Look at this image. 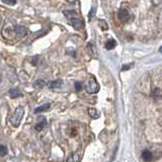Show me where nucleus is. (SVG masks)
<instances>
[{"instance_id":"1","label":"nucleus","mask_w":162,"mask_h":162,"mask_svg":"<svg viewBox=\"0 0 162 162\" xmlns=\"http://www.w3.org/2000/svg\"><path fill=\"white\" fill-rule=\"evenodd\" d=\"M64 15L68 18L69 22L71 23V25L75 29L79 31V29L82 28V26H83V22H82V20L80 19V17L78 16V14L76 11H74V10H65Z\"/></svg>"},{"instance_id":"2","label":"nucleus","mask_w":162,"mask_h":162,"mask_svg":"<svg viewBox=\"0 0 162 162\" xmlns=\"http://www.w3.org/2000/svg\"><path fill=\"white\" fill-rule=\"evenodd\" d=\"M23 114H25V108L23 107H17L15 108V111H14L13 114L10 117V124L12 125L13 127H18L20 122H21L22 117H23Z\"/></svg>"},{"instance_id":"3","label":"nucleus","mask_w":162,"mask_h":162,"mask_svg":"<svg viewBox=\"0 0 162 162\" xmlns=\"http://www.w3.org/2000/svg\"><path fill=\"white\" fill-rule=\"evenodd\" d=\"M85 90L87 91L88 93H96V92H98V90H99V85L98 83H97V81H96V79L93 77V76H90L89 79L87 80V82L85 83Z\"/></svg>"},{"instance_id":"4","label":"nucleus","mask_w":162,"mask_h":162,"mask_svg":"<svg viewBox=\"0 0 162 162\" xmlns=\"http://www.w3.org/2000/svg\"><path fill=\"white\" fill-rule=\"evenodd\" d=\"M117 16H119V19L122 22H127L131 19V13H130L129 10L126 9V8H121Z\"/></svg>"},{"instance_id":"5","label":"nucleus","mask_w":162,"mask_h":162,"mask_svg":"<svg viewBox=\"0 0 162 162\" xmlns=\"http://www.w3.org/2000/svg\"><path fill=\"white\" fill-rule=\"evenodd\" d=\"M14 32H15V36L17 38H22L26 35L28 29L23 25H16L15 28H14Z\"/></svg>"},{"instance_id":"6","label":"nucleus","mask_w":162,"mask_h":162,"mask_svg":"<svg viewBox=\"0 0 162 162\" xmlns=\"http://www.w3.org/2000/svg\"><path fill=\"white\" fill-rule=\"evenodd\" d=\"M47 125V120H46V117H40V120H39V122H38V124L36 125V127H35V129L37 130V131H42V130L45 128Z\"/></svg>"},{"instance_id":"7","label":"nucleus","mask_w":162,"mask_h":162,"mask_svg":"<svg viewBox=\"0 0 162 162\" xmlns=\"http://www.w3.org/2000/svg\"><path fill=\"white\" fill-rule=\"evenodd\" d=\"M86 51L90 56H92V57H96V49H95V47H94V45L92 43H88L87 44Z\"/></svg>"},{"instance_id":"8","label":"nucleus","mask_w":162,"mask_h":162,"mask_svg":"<svg viewBox=\"0 0 162 162\" xmlns=\"http://www.w3.org/2000/svg\"><path fill=\"white\" fill-rule=\"evenodd\" d=\"M62 84H63V81L61 79H56V80L50 81L48 83V86L50 88H59L62 86Z\"/></svg>"},{"instance_id":"9","label":"nucleus","mask_w":162,"mask_h":162,"mask_svg":"<svg viewBox=\"0 0 162 162\" xmlns=\"http://www.w3.org/2000/svg\"><path fill=\"white\" fill-rule=\"evenodd\" d=\"M142 158L145 162H150L153 159V155L151 152L148 151V150H144L142 152Z\"/></svg>"},{"instance_id":"10","label":"nucleus","mask_w":162,"mask_h":162,"mask_svg":"<svg viewBox=\"0 0 162 162\" xmlns=\"http://www.w3.org/2000/svg\"><path fill=\"white\" fill-rule=\"evenodd\" d=\"M50 107H51V104H45L41 105V107H39L35 108V114H39V113H42V111H48Z\"/></svg>"},{"instance_id":"11","label":"nucleus","mask_w":162,"mask_h":162,"mask_svg":"<svg viewBox=\"0 0 162 162\" xmlns=\"http://www.w3.org/2000/svg\"><path fill=\"white\" fill-rule=\"evenodd\" d=\"M9 95L10 97H12V98H16V97L21 96V92L19 91L18 88H11L9 90Z\"/></svg>"},{"instance_id":"12","label":"nucleus","mask_w":162,"mask_h":162,"mask_svg":"<svg viewBox=\"0 0 162 162\" xmlns=\"http://www.w3.org/2000/svg\"><path fill=\"white\" fill-rule=\"evenodd\" d=\"M80 158H81V154H80V153H74V154H72L68 158L67 162H79Z\"/></svg>"},{"instance_id":"13","label":"nucleus","mask_w":162,"mask_h":162,"mask_svg":"<svg viewBox=\"0 0 162 162\" xmlns=\"http://www.w3.org/2000/svg\"><path fill=\"white\" fill-rule=\"evenodd\" d=\"M117 46V42L114 39H110L105 44V49L107 50H113Z\"/></svg>"},{"instance_id":"14","label":"nucleus","mask_w":162,"mask_h":162,"mask_svg":"<svg viewBox=\"0 0 162 162\" xmlns=\"http://www.w3.org/2000/svg\"><path fill=\"white\" fill-rule=\"evenodd\" d=\"M46 82L43 80V79H38V80L34 83V87L38 88V89H42V88L45 87Z\"/></svg>"},{"instance_id":"15","label":"nucleus","mask_w":162,"mask_h":162,"mask_svg":"<svg viewBox=\"0 0 162 162\" xmlns=\"http://www.w3.org/2000/svg\"><path fill=\"white\" fill-rule=\"evenodd\" d=\"M152 95H153V97H154L155 99L161 98V97H162V90L159 89V88H155V89H153Z\"/></svg>"},{"instance_id":"16","label":"nucleus","mask_w":162,"mask_h":162,"mask_svg":"<svg viewBox=\"0 0 162 162\" xmlns=\"http://www.w3.org/2000/svg\"><path fill=\"white\" fill-rule=\"evenodd\" d=\"M88 114H89V116L92 117V119H97V117H99L98 111H97L95 108H89V110H88Z\"/></svg>"},{"instance_id":"17","label":"nucleus","mask_w":162,"mask_h":162,"mask_svg":"<svg viewBox=\"0 0 162 162\" xmlns=\"http://www.w3.org/2000/svg\"><path fill=\"white\" fill-rule=\"evenodd\" d=\"M98 25L101 26V28L102 29V31H107V29L108 28V25H107V23L104 21V20H102L101 19L99 20V22H98Z\"/></svg>"},{"instance_id":"18","label":"nucleus","mask_w":162,"mask_h":162,"mask_svg":"<svg viewBox=\"0 0 162 162\" xmlns=\"http://www.w3.org/2000/svg\"><path fill=\"white\" fill-rule=\"evenodd\" d=\"M6 154H7V148H6V146L0 145V155H1V156H5Z\"/></svg>"},{"instance_id":"19","label":"nucleus","mask_w":162,"mask_h":162,"mask_svg":"<svg viewBox=\"0 0 162 162\" xmlns=\"http://www.w3.org/2000/svg\"><path fill=\"white\" fill-rule=\"evenodd\" d=\"M1 1L8 5H15L16 3V0H1Z\"/></svg>"},{"instance_id":"20","label":"nucleus","mask_w":162,"mask_h":162,"mask_svg":"<svg viewBox=\"0 0 162 162\" xmlns=\"http://www.w3.org/2000/svg\"><path fill=\"white\" fill-rule=\"evenodd\" d=\"M75 89L77 91L82 89V84L80 83V82H75Z\"/></svg>"},{"instance_id":"21","label":"nucleus","mask_w":162,"mask_h":162,"mask_svg":"<svg viewBox=\"0 0 162 162\" xmlns=\"http://www.w3.org/2000/svg\"><path fill=\"white\" fill-rule=\"evenodd\" d=\"M151 1L154 5H159L162 2V0H151Z\"/></svg>"},{"instance_id":"22","label":"nucleus","mask_w":162,"mask_h":162,"mask_svg":"<svg viewBox=\"0 0 162 162\" xmlns=\"http://www.w3.org/2000/svg\"><path fill=\"white\" fill-rule=\"evenodd\" d=\"M130 66H131V65H126V66H123V70H126V69H128Z\"/></svg>"},{"instance_id":"23","label":"nucleus","mask_w":162,"mask_h":162,"mask_svg":"<svg viewBox=\"0 0 162 162\" xmlns=\"http://www.w3.org/2000/svg\"><path fill=\"white\" fill-rule=\"evenodd\" d=\"M159 52H160V53H161V54H162V46L160 47V48H159Z\"/></svg>"},{"instance_id":"24","label":"nucleus","mask_w":162,"mask_h":162,"mask_svg":"<svg viewBox=\"0 0 162 162\" xmlns=\"http://www.w3.org/2000/svg\"><path fill=\"white\" fill-rule=\"evenodd\" d=\"M67 1H68V2H75L76 0H67Z\"/></svg>"},{"instance_id":"25","label":"nucleus","mask_w":162,"mask_h":162,"mask_svg":"<svg viewBox=\"0 0 162 162\" xmlns=\"http://www.w3.org/2000/svg\"><path fill=\"white\" fill-rule=\"evenodd\" d=\"M1 81H2V79H1V75H0V83H1Z\"/></svg>"}]
</instances>
